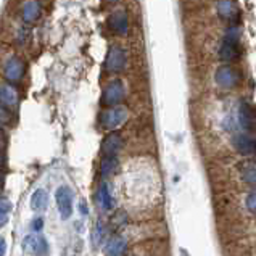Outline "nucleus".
Instances as JSON below:
<instances>
[{
	"instance_id": "f8f14e48",
	"label": "nucleus",
	"mask_w": 256,
	"mask_h": 256,
	"mask_svg": "<svg viewBox=\"0 0 256 256\" xmlns=\"http://www.w3.org/2000/svg\"><path fill=\"white\" fill-rule=\"evenodd\" d=\"M108 23H110V28H112L114 32L126 34L128 28H129L126 10H116V12H113L112 16H110V20H108Z\"/></svg>"
},
{
	"instance_id": "ddd939ff",
	"label": "nucleus",
	"mask_w": 256,
	"mask_h": 256,
	"mask_svg": "<svg viewBox=\"0 0 256 256\" xmlns=\"http://www.w3.org/2000/svg\"><path fill=\"white\" fill-rule=\"evenodd\" d=\"M128 250V242L126 238L121 236H114L108 240L105 245V254L106 256H124Z\"/></svg>"
},
{
	"instance_id": "f3484780",
	"label": "nucleus",
	"mask_w": 256,
	"mask_h": 256,
	"mask_svg": "<svg viewBox=\"0 0 256 256\" xmlns=\"http://www.w3.org/2000/svg\"><path fill=\"white\" fill-rule=\"evenodd\" d=\"M116 170H118V160H116V156H104L102 164H100L102 178L104 179L110 178V176L116 172Z\"/></svg>"
},
{
	"instance_id": "1a4fd4ad",
	"label": "nucleus",
	"mask_w": 256,
	"mask_h": 256,
	"mask_svg": "<svg viewBox=\"0 0 256 256\" xmlns=\"http://www.w3.org/2000/svg\"><path fill=\"white\" fill-rule=\"evenodd\" d=\"M122 145L124 140L120 132H110L102 142V153H104V156H116V153L122 148Z\"/></svg>"
},
{
	"instance_id": "4468645a",
	"label": "nucleus",
	"mask_w": 256,
	"mask_h": 256,
	"mask_svg": "<svg viewBox=\"0 0 256 256\" xmlns=\"http://www.w3.org/2000/svg\"><path fill=\"white\" fill-rule=\"evenodd\" d=\"M18 104V92L13 86H0V105L4 108H13Z\"/></svg>"
},
{
	"instance_id": "a878e982",
	"label": "nucleus",
	"mask_w": 256,
	"mask_h": 256,
	"mask_svg": "<svg viewBox=\"0 0 256 256\" xmlns=\"http://www.w3.org/2000/svg\"><path fill=\"white\" fill-rule=\"evenodd\" d=\"M0 164H2V153H0Z\"/></svg>"
},
{
	"instance_id": "393cba45",
	"label": "nucleus",
	"mask_w": 256,
	"mask_h": 256,
	"mask_svg": "<svg viewBox=\"0 0 256 256\" xmlns=\"http://www.w3.org/2000/svg\"><path fill=\"white\" fill-rule=\"evenodd\" d=\"M5 252H6V244L4 238H0V256H5Z\"/></svg>"
},
{
	"instance_id": "5701e85b",
	"label": "nucleus",
	"mask_w": 256,
	"mask_h": 256,
	"mask_svg": "<svg viewBox=\"0 0 256 256\" xmlns=\"http://www.w3.org/2000/svg\"><path fill=\"white\" fill-rule=\"evenodd\" d=\"M42 228H44V219L42 218H36L32 221V230L39 232V230H42Z\"/></svg>"
},
{
	"instance_id": "6e6552de",
	"label": "nucleus",
	"mask_w": 256,
	"mask_h": 256,
	"mask_svg": "<svg viewBox=\"0 0 256 256\" xmlns=\"http://www.w3.org/2000/svg\"><path fill=\"white\" fill-rule=\"evenodd\" d=\"M126 52L121 48V47H112L108 50V55H106V70L112 71V72H121L124 68H126Z\"/></svg>"
},
{
	"instance_id": "2eb2a0df",
	"label": "nucleus",
	"mask_w": 256,
	"mask_h": 256,
	"mask_svg": "<svg viewBox=\"0 0 256 256\" xmlns=\"http://www.w3.org/2000/svg\"><path fill=\"white\" fill-rule=\"evenodd\" d=\"M47 206H48V194H47V190L38 188L32 194V196H31V208H32V211H36V213H39V211H46Z\"/></svg>"
},
{
	"instance_id": "423d86ee",
	"label": "nucleus",
	"mask_w": 256,
	"mask_h": 256,
	"mask_svg": "<svg viewBox=\"0 0 256 256\" xmlns=\"http://www.w3.org/2000/svg\"><path fill=\"white\" fill-rule=\"evenodd\" d=\"M232 145L240 155L254 156L256 155V140L246 132H238L232 137Z\"/></svg>"
},
{
	"instance_id": "0eeeda50",
	"label": "nucleus",
	"mask_w": 256,
	"mask_h": 256,
	"mask_svg": "<svg viewBox=\"0 0 256 256\" xmlns=\"http://www.w3.org/2000/svg\"><path fill=\"white\" fill-rule=\"evenodd\" d=\"M26 66L21 58L18 56H12L8 62L5 63V70H4V76L8 82H20L24 76Z\"/></svg>"
},
{
	"instance_id": "aec40b11",
	"label": "nucleus",
	"mask_w": 256,
	"mask_h": 256,
	"mask_svg": "<svg viewBox=\"0 0 256 256\" xmlns=\"http://www.w3.org/2000/svg\"><path fill=\"white\" fill-rule=\"evenodd\" d=\"M245 204H246V208L252 211V213H256V192H252V194L246 195Z\"/></svg>"
},
{
	"instance_id": "9b49d317",
	"label": "nucleus",
	"mask_w": 256,
	"mask_h": 256,
	"mask_svg": "<svg viewBox=\"0 0 256 256\" xmlns=\"http://www.w3.org/2000/svg\"><path fill=\"white\" fill-rule=\"evenodd\" d=\"M218 13L222 20L230 21L232 24H237L238 8H237L236 2H232V0H222V2H218Z\"/></svg>"
},
{
	"instance_id": "20e7f679",
	"label": "nucleus",
	"mask_w": 256,
	"mask_h": 256,
	"mask_svg": "<svg viewBox=\"0 0 256 256\" xmlns=\"http://www.w3.org/2000/svg\"><path fill=\"white\" fill-rule=\"evenodd\" d=\"M124 95H126V89H124L122 81H120V79H114V81H112L105 87L102 102H104V105L113 108V106H118L124 100Z\"/></svg>"
},
{
	"instance_id": "4be33fe9",
	"label": "nucleus",
	"mask_w": 256,
	"mask_h": 256,
	"mask_svg": "<svg viewBox=\"0 0 256 256\" xmlns=\"http://www.w3.org/2000/svg\"><path fill=\"white\" fill-rule=\"evenodd\" d=\"M10 208H12V204H10L8 200H6V198H0V213H6V214H8Z\"/></svg>"
},
{
	"instance_id": "412c9836",
	"label": "nucleus",
	"mask_w": 256,
	"mask_h": 256,
	"mask_svg": "<svg viewBox=\"0 0 256 256\" xmlns=\"http://www.w3.org/2000/svg\"><path fill=\"white\" fill-rule=\"evenodd\" d=\"M10 121V113H8V110L4 108L2 105H0V124H5V122H8Z\"/></svg>"
},
{
	"instance_id": "b1692460",
	"label": "nucleus",
	"mask_w": 256,
	"mask_h": 256,
	"mask_svg": "<svg viewBox=\"0 0 256 256\" xmlns=\"http://www.w3.org/2000/svg\"><path fill=\"white\" fill-rule=\"evenodd\" d=\"M6 222H8V214H6V213H0V228H4Z\"/></svg>"
},
{
	"instance_id": "f257e3e1",
	"label": "nucleus",
	"mask_w": 256,
	"mask_h": 256,
	"mask_svg": "<svg viewBox=\"0 0 256 256\" xmlns=\"http://www.w3.org/2000/svg\"><path fill=\"white\" fill-rule=\"evenodd\" d=\"M240 55V31L237 24H230L228 29V34L221 44V50H219V56L222 62H234Z\"/></svg>"
},
{
	"instance_id": "39448f33",
	"label": "nucleus",
	"mask_w": 256,
	"mask_h": 256,
	"mask_svg": "<svg viewBox=\"0 0 256 256\" xmlns=\"http://www.w3.org/2000/svg\"><path fill=\"white\" fill-rule=\"evenodd\" d=\"M214 79H216L218 86L224 87V89H232V87H236L238 84L240 74L236 68L230 66V64H222V66L218 68Z\"/></svg>"
},
{
	"instance_id": "6ab92c4d",
	"label": "nucleus",
	"mask_w": 256,
	"mask_h": 256,
	"mask_svg": "<svg viewBox=\"0 0 256 256\" xmlns=\"http://www.w3.org/2000/svg\"><path fill=\"white\" fill-rule=\"evenodd\" d=\"M242 176H244L245 182H248V184L253 186V187L256 188V166H248V168H244Z\"/></svg>"
},
{
	"instance_id": "dca6fc26",
	"label": "nucleus",
	"mask_w": 256,
	"mask_h": 256,
	"mask_svg": "<svg viewBox=\"0 0 256 256\" xmlns=\"http://www.w3.org/2000/svg\"><path fill=\"white\" fill-rule=\"evenodd\" d=\"M40 16V4L39 2H26L23 6V20L26 23H34Z\"/></svg>"
},
{
	"instance_id": "7ed1b4c3",
	"label": "nucleus",
	"mask_w": 256,
	"mask_h": 256,
	"mask_svg": "<svg viewBox=\"0 0 256 256\" xmlns=\"http://www.w3.org/2000/svg\"><path fill=\"white\" fill-rule=\"evenodd\" d=\"M56 206L60 211L62 219H68L72 214V200H74V194L68 186H60L55 192Z\"/></svg>"
},
{
	"instance_id": "f03ea898",
	"label": "nucleus",
	"mask_w": 256,
	"mask_h": 256,
	"mask_svg": "<svg viewBox=\"0 0 256 256\" xmlns=\"http://www.w3.org/2000/svg\"><path fill=\"white\" fill-rule=\"evenodd\" d=\"M128 116H129L128 108H124V106L118 105V106H113V108L106 110L105 113H102L100 121H102V126H104L105 129L113 130V129H116V128L122 126V124L126 122Z\"/></svg>"
},
{
	"instance_id": "9d476101",
	"label": "nucleus",
	"mask_w": 256,
	"mask_h": 256,
	"mask_svg": "<svg viewBox=\"0 0 256 256\" xmlns=\"http://www.w3.org/2000/svg\"><path fill=\"white\" fill-rule=\"evenodd\" d=\"M238 122L245 130H253L254 129V110L248 102H240L238 105Z\"/></svg>"
},
{
	"instance_id": "a211bd4d",
	"label": "nucleus",
	"mask_w": 256,
	"mask_h": 256,
	"mask_svg": "<svg viewBox=\"0 0 256 256\" xmlns=\"http://www.w3.org/2000/svg\"><path fill=\"white\" fill-rule=\"evenodd\" d=\"M97 198H98L100 206L104 210H110L113 206V198H112V194H110V187H108L106 182H104V184L100 186Z\"/></svg>"
}]
</instances>
